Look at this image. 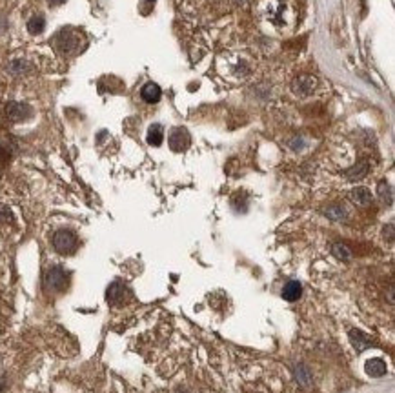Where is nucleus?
<instances>
[{
    "mask_svg": "<svg viewBox=\"0 0 395 393\" xmlns=\"http://www.w3.org/2000/svg\"><path fill=\"white\" fill-rule=\"evenodd\" d=\"M167 144H169V147L173 151L181 153V151H186L187 147H189L191 139H189V133L184 127H175L173 131L169 133V137H167Z\"/></svg>",
    "mask_w": 395,
    "mask_h": 393,
    "instance_id": "423d86ee",
    "label": "nucleus"
},
{
    "mask_svg": "<svg viewBox=\"0 0 395 393\" xmlns=\"http://www.w3.org/2000/svg\"><path fill=\"white\" fill-rule=\"evenodd\" d=\"M27 69H29V64L24 62V60H17L13 64H9V71L15 75H21L24 73V71H27Z\"/></svg>",
    "mask_w": 395,
    "mask_h": 393,
    "instance_id": "aec40b11",
    "label": "nucleus"
},
{
    "mask_svg": "<svg viewBox=\"0 0 395 393\" xmlns=\"http://www.w3.org/2000/svg\"><path fill=\"white\" fill-rule=\"evenodd\" d=\"M350 342H352V346L357 350V352H364L366 348L372 346V340H370V337L364 331H361V330H350Z\"/></svg>",
    "mask_w": 395,
    "mask_h": 393,
    "instance_id": "1a4fd4ad",
    "label": "nucleus"
},
{
    "mask_svg": "<svg viewBox=\"0 0 395 393\" xmlns=\"http://www.w3.org/2000/svg\"><path fill=\"white\" fill-rule=\"evenodd\" d=\"M67 280H69V275L62 266H53L47 269L46 279H44V286H46L47 291H53V293H59L62 290H66Z\"/></svg>",
    "mask_w": 395,
    "mask_h": 393,
    "instance_id": "f03ea898",
    "label": "nucleus"
},
{
    "mask_svg": "<svg viewBox=\"0 0 395 393\" xmlns=\"http://www.w3.org/2000/svg\"><path fill=\"white\" fill-rule=\"evenodd\" d=\"M319 86V80L312 77V75H301L291 82V91H293L295 97H301V99H306L310 95L315 93V89Z\"/></svg>",
    "mask_w": 395,
    "mask_h": 393,
    "instance_id": "20e7f679",
    "label": "nucleus"
},
{
    "mask_svg": "<svg viewBox=\"0 0 395 393\" xmlns=\"http://www.w3.org/2000/svg\"><path fill=\"white\" fill-rule=\"evenodd\" d=\"M379 195H381L382 202H388L392 204V187H390L388 182H379Z\"/></svg>",
    "mask_w": 395,
    "mask_h": 393,
    "instance_id": "6ab92c4d",
    "label": "nucleus"
},
{
    "mask_svg": "<svg viewBox=\"0 0 395 393\" xmlns=\"http://www.w3.org/2000/svg\"><path fill=\"white\" fill-rule=\"evenodd\" d=\"M6 115L7 119L13 120V122H22L33 115V109L24 102H9L6 106Z\"/></svg>",
    "mask_w": 395,
    "mask_h": 393,
    "instance_id": "0eeeda50",
    "label": "nucleus"
},
{
    "mask_svg": "<svg viewBox=\"0 0 395 393\" xmlns=\"http://www.w3.org/2000/svg\"><path fill=\"white\" fill-rule=\"evenodd\" d=\"M44 26H46V20H44V17H41V15H35V17H31L29 19V22H27V31L31 35H41L42 31H44Z\"/></svg>",
    "mask_w": 395,
    "mask_h": 393,
    "instance_id": "dca6fc26",
    "label": "nucleus"
},
{
    "mask_svg": "<svg viewBox=\"0 0 395 393\" xmlns=\"http://www.w3.org/2000/svg\"><path fill=\"white\" fill-rule=\"evenodd\" d=\"M127 299H129V288H127L122 280H115V282H111V284L107 286L106 300L111 306L115 308L122 306L124 302H127Z\"/></svg>",
    "mask_w": 395,
    "mask_h": 393,
    "instance_id": "39448f33",
    "label": "nucleus"
},
{
    "mask_svg": "<svg viewBox=\"0 0 395 393\" xmlns=\"http://www.w3.org/2000/svg\"><path fill=\"white\" fill-rule=\"evenodd\" d=\"M388 372V366L382 359H370L366 362V373L374 379H379V377H384Z\"/></svg>",
    "mask_w": 395,
    "mask_h": 393,
    "instance_id": "f8f14e48",
    "label": "nucleus"
},
{
    "mask_svg": "<svg viewBox=\"0 0 395 393\" xmlns=\"http://www.w3.org/2000/svg\"><path fill=\"white\" fill-rule=\"evenodd\" d=\"M141 97L146 100L147 104H155V102H159V100H161L162 89L159 87V84H155V82H147L146 86L142 87Z\"/></svg>",
    "mask_w": 395,
    "mask_h": 393,
    "instance_id": "9b49d317",
    "label": "nucleus"
},
{
    "mask_svg": "<svg viewBox=\"0 0 395 393\" xmlns=\"http://www.w3.org/2000/svg\"><path fill=\"white\" fill-rule=\"evenodd\" d=\"M0 222H13V213L11 209L4 204H0Z\"/></svg>",
    "mask_w": 395,
    "mask_h": 393,
    "instance_id": "412c9836",
    "label": "nucleus"
},
{
    "mask_svg": "<svg viewBox=\"0 0 395 393\" xmlns=\"http://www.w3.org/2000/svg\"><path fill=\"white\" fill-rule=\"evenodd\" d=\"M368 171H370L368 162H359V164H355L353 167L346 169V173L344 175H346V179L348 180H361L368 175Z\"/></svg>",
    "mask_w": 395,
    "mask_h": 393,
    "instance_id": "2eb2a0df",
    "label": "nucleus"
},
{
    "mask_svg": "<svg viewBox=\"0 0 395 393\" xmlns=\"http://www.w3.org/2000/svg\"><path fill=\"white\" fill-rule=\"evenodd\" d=\"M66 0H47V4L49 6H61V4H64Z\"/></svg>",
    "mask_w": 395,
    "mask_h": 393,
    "instance_id": "4be33fe9",
    "label": "nucleus"
},
{
    "mask_svg": "<svg viewBox=\"0 0 395 393\" xmlns=\"http://www.w3.org/2000/svg\"><path fill=\"white\" fill-rule=\"evenodd\" d=\"M293 377H295V380L299 382V386H304V388H308L310 384H312V380H313L310 368L304 366V364H295V366H293Z\"/></svg>",
    "mask_w": 395,
    "mask_h": 393,
    "instance_id": "ddd939ff",
    "label": "nucleus"
},
{
    "mask_svg": "<svg viewBox=\"0 0 395 393\" xmlns=\"http://www.w3.org/2000/svg\"><path fill=\"white\" fill-rule=\"evenodd\" d=\"M147 2H153V0H147Z\"/></svg>",
    "mask_w": 395,
    "mask_h": 393,
    "instance_id": "393cba45",
    "label": "nucleus"
},
{
    "mask_svg": "<svg viewBox=\"0 0 395 393\" xmlns=\"http://www.w3.org/2000/svg\"><path fill=\"white\" fill-rule=\"evenodd\" d=\"M324 215L332 220H337V222H341V220L346 219V209L339 204H333V206H328L324 209Z\"/></svg>",
    "mask_w": 395,
    "mask_h": 393,
    "instance_id": "f3484780",
    "label": "nucleus"
},
{
    "mask_svg": "<svg viewBox=\"0 0 395 393\" xmlns=\"http://www.w3.org/2000/svg\"><path fill=\"white\" fill-rule=\"evenodd\" d=\"M301 295H302V284L299 280H290L282 288V299L286 300V302H295V300L301 299Z\"/></svg>",
    "mask_w": 395,
    "mask_h": 393,
    "instance_id": "6e6552de",
    "label": "nucleus"
},
{
    "mask_svg": "<svg viewBox=\"0 0 395 393\" xmlns=\"http://www.w3.org/2000/svg\"><path fill=\"white\" fill-rule=\"evenodd\" d=\"M77 235L69 229H59L53 235V248L61 255H71L77 249Z\"/></svg>",
    "mask_w": 395,
    "mask_h": 393,
    "instance_id": "7ed1b4c3",
    "label": "nucleus"
},
{
    "mask_svg": "<svg viewBox=\"0 0 395 393\" xmlns=\"http://www.w3.org/2000/svg\"><path fill=\"white\" fill-rule=\"evenodd\" d=\"M4 390H6V379L0 377V393H4Z\"/></svg>",
    "mask_w": 395,
    "mask_h": 393,
    "instance_id": "5701e85b",
    "label": "nucleus"
},
{
    "mask_svg": "<svg viewBox=\"0 0 395 393\" xmlns=\"http://www.w3.org/2000/svg\"><path fill=\"white\" fill-rule=\"evenodd\" d=\"M177 393H189V392H187L186 388H179V390H177Z\"/></svg>",
    "mask_w": 395,
    "mask_h": 393,
    "instance_id": "b1692460",
    "label": "nucleus"
},
{
    "mask_svg": "<svg viewBox=\"0 0 395 393\" xmlns=\"http://www.w3.org/2000/svg\"><path fill=\"white\" fill-rule=\"evenodd\" d=\"M146 140H147L149 146H161L162 140H164V127H162L161 124H153V126H149Z\"/></svg>",
    "mask_w": 395,
    "mask_h": 393,
    "instance_id": "4468645a",
    "label": "nucleus"
},
{
    "mask_svg": "<svg viewBox=\"0 0 395 393\" xmlns=\"http://www.w3.org/2000/svg\"><path fill=\"white\" fill-rule=\"evenodd\" d=\"M55 46L57 49L64 55H73L79 51V47H81V37L79 33L71 29V27H64L62 31L55 35Z\"/></svg>",
    "mask_w": 395,
    "mask_h": 393,
    "instance_id": "f257e3e1",
    "label": "nucleus"
},
{
    "mask_svg": "<svg viewBox=\"0 0 395 393\" xmlns=\"http://www.w3.org/2000/svg\"><path fill=\"white\" fill-rule=\"evenodd\" d=\"M332 253H333L335 259H339V260L352 259V251H350V248L346 246V244H341V242H335L333 246H332Z\"/></svg>",
    "mask_w": 395,
    "mask_h": 393,
    "instance_id": "a211bd4d",
    "label": "nucleus"
},
{
    "mask_svg": "<svg viewBox=\"0 0 395 393\" xmlns=\"http://www.w3.org/2000/svg\"><path fill=\"white\" fill-rule=\"evenodd\" d=\"M350 200L357 204V206H368L370 202H372V191H370L368 187H353L352 191H350Z\"/></svg>",
    "mask_w": 395,
    "mask_h": 393,
    "instance_id": "9d476101",
    "label": "nucleus"
}]
</instances>
